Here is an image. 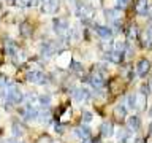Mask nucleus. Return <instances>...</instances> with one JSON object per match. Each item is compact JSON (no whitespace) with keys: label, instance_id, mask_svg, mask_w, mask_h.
I'll list each match as a JSON object with an SVG mask.
<instances>
[{"label":"nucleus","instance_id":"f257e3e1","mask_svg":"<svg viewBox=\"0 0 152 143\" xmlns=\"http://www.w3.org/2000/svg\"><path fill=\"white\" fill-rule=\"evenodd\" d=\"M73 13H75L76 18L83 19V21H89V19H92L94 14H95L94 8L90 7V5L83 3V2H79V0H76L75 5H73Z\"/></svg>","mask_w":152,"mask_h":143},{"label":"nucleus","instance_id":"f03ea898","mask_svg":"<svg viewBox=\"0 0 152 143\" xmlns=\"http://www.w3.org/2000/svg\"><path fill=\"white\" fill-rule=\"evenodd\" d=\"M5 99H7L8 105H18L24 100V94L21 92V89L14 84H8L7 92H5Z\"/></svg>","mask_w":152,"mask_h":143},{"label":"nucleus","instance_id":"7ed1b4c3","mask_svg":"<svg viewBox=\"0 0 152 143\" xmlns=\"http://www.w3.org/2000/svg\"><path fill=\"white\" fill-rule=\"evenodd\" d=\"M52 29H54V32L62 38V40H65L66 33H68V29H70V22L64 18H56L54 21H52Z\"/></svg>","mask_w":152,"mask_h":143},{"label":"nucleus","instance_id":"20e7f679","mask_svg":"<svg viewBox=\"0 0 152 143\" xmlns=\"http://www.w3.org/2000/svg\"><path fill=\"white\" fill-rule=\"evenodd\" d=\"M60 10V0H43L41 2V13L52 16Z\"/></svg>","mask_w":152,"mask_h":143},{"label":"nucleus","instance_id":"39448f33","mask_svg":"<svg viewBox=\"0 0 152 143\" xmlns=\"http://www.w3.org/2000/svg\"><path fill=\"white\" fill-rule=\"evenodd\" d=\"M26 78L27 81H30L33 84H46L48 83V76L45 72L41 70H30L26 73Z\"/></svg>","mask_w":152,"mask_h":143},{"label":"nucleus","instance_id":"423d86ee","mask_svg":"<svg viewBox=\"0 0 152 143\" xmlns=\"http://www.w3.org/2000/svg\"><path fill=\"white\" fill-rule=\"evenodd\" d=\"M104 14H106L108 21L113 24L114 27H121V22H122V11L119 8H114V10H106L104 11Z\"/></svg>","mask_w":152,"mask_h":143},{"label":"nucleus","instance_id":"0eeeda50","mask_svg":"<svg viewBox=\"0 0 152 143\" xmlns=\"http://www.w3.org/2000/svg\"><path fill=\"white\" fill-rule=\"evenodd\" d=\"M59 49H60V45H57V43L52 41V40L51 41H45L41 45V54L45 57H52Z\"/></svg>","mask_w":152,"mask_h":143},{"label":"nucleus","instance_id":"6e6552de","mask_svg":"<svg viewBox=\"0 0 152 143\" xmlns=\"http://www.w3.org/2000/svg\"><path fill=\"white\" fill-rule=\"evenodd\" d=\"M151 70V62L147 59H140L136 64V75L140 76V78H142V76H146L147 73H149Z\"/></svg>","mask_w":152,"mask_h":143},{"label":"nucleus","instance_id":"1a4fd4ad","mask_svg":"<svg viewBox=\"0 0 152 143\" xmlns=\"http://www.w3.org/2000/svg\"><path fill=\"white\" fill-rule=\"evenodd\" d=\"M104 59L113 62V64H121L124 60V52L122 51H114V49H109L104 52Z\"/></svg>","mask_w":152,"mask_h":143},{"label":"nucleus","instance_id":"9d476101","mask_svg":"<svg viewBox=\"0 0 152 143\" xmlns=\"http://www.w3.org/2000/svg\"><path fill=\"white\" fill-rule=\"evenodd\" d=\"M89 83H90V86H94L95 89H100V88H103V84H104V76L100 73V72H94V73L89 76Z\"/></svg>","mask_w":152,"mask_h":143},{"label":"nucleus","instance_id":"9b49d317","mask_svg":"<svg viewBox=\"0 0 152 143\" xmlns=\"http://www.w3.org/2000/svg\"><path fill=\"white\" fill-rule=\"evenodd\" d=\"M125 35H127V40L133 43L140 38V29L136 27V24H130L127 29H125Z\"/></svg>","mask_w":152,"mask_h":143},{"label":"nucleus","instance_id":"f8f14e48","mask_svg":"<svg viewBox=\"0 0 152 143\" xmlns=\"http://www.w3.org/2000/svg\"><path fill=\"white\" fill-rule=\"evenodd\" d=\"M95 33L102 38H111L113 37V29L106 26H95Z\"/></svg>","mask_w":152,"mask_h":143},{"label":"nucleus","instance_id":"ddd939ff","mask_svg":"<svg viewBox=\"0 0 152 143\" xmlns=\"http://www.w3.org/2000/svg\"><path fill=\"white\" fill-rule=\"evenodd\" d=\"M89 95L90 94L86 88H78V89H75V92H73V99L76 102H83V100H86L89 97Z\"/></svg>","mask_w":152,"mask_h":143},{"label":"nucleus","instance_id":"4468645a","mask_svg":"<svg viewBox=\"0 0 152 143\" xmlns=\"http://www.w3.org/2000/svg\"><path fill=\"white\" fill-rule=\"evenodd\" d=\"M141 126V121H140V118L138 116H130V118H127V127L130 129L132 132H135L138 130Z\"/></svg>","mask_w":152,"mask_h":143},{"label":"nucleus","instance_id":"2eb2a0df","mask_svg":"<svg viewBox=\"0 0 152 143\" xmlns=\"http://www.w3.org/2000/svg\"><path fill=\"white\" fill-rule=\"evenodd\" d=\"M127 116V107L122 103L116 105V108H114V118H117V121H122L124 118Z\"/></svg>","mask_w":152,"mask_h":143},{"label":"nucleus","instance_id":"dca6fc26","mask_svg":"<svg viewBox=\"0 0 152 143\" xmlns=\"http://www.w3.org/2000/svg\"><path fill=\"white\" fill-rule=\"evenodd\" d=\"M5 48H7V54L11 56V57H16L19 54V48L16 46V43H13L11 40H8L5 43Z\"/></svg>","mask_w":152,"mask_h":143},{"label":"nucleus","instance_id":"f3484780","mask_svg":"<svg viewBox=\"0 0 152 143\" xmlns=\"http://www.w3.org/2000/svg\"><path fill=\"white\" fill-rule=\"evenodd\" d=\"M75 135H78L79 138H83V140H87V138L90 137V130H89V127L78 126L75 129Z\"/></svg>","mask_w":152,"mask_h":143},{"label":"nucleus","instance_id":"a211bd4d","mask_svg":"<svg viewBox=\"0 0 152 143\" xmlns=\"http://www.w3.org/2000/svg\"><path fill=\"white\" fill-rule=\"evenodd\" d=\"M100 133H102V137H111L113 135V124L111 122H103L102 127H100Z\"/></svg>","mask_w":152,"mask_h":143},{"label":"nucleus","instance_id":"6ab92c4d","mask_svg":"<svg viewBox=\"0 0 152 143\" xmlns=\"http://www.w3.org/2000/svg\"><path fill=\"white\" fill-rule=\"evenodd\" d=\"M147 8H149V3H147V0H136V11L140 13V14L146 16Z\"/></svg>","mask_w":152,"mask_h":143},{"label":"nucleus","instance_id":"aec40b11","mask_svg":"<svg viewBox=\"0 0 152 143\" xmlns=\"http://www.w3.org/2000/svg\"><path fill=\"white\" fill-rule=\"evenodd\" d=\"M119 143H132V130H122L119 133Z\"/></svg>","mask_w":152,"mask_h":143},{"label":"nucleus","instance_id":"412c9836","mask_svg":"<svg viewBox=\"0 0 152 143\" xmlns=\"http://www.w3.org/2000/svg\"><path fill=\"white\" fill-rule=\"evenodd\" d=\"M127 107L128 108H136V95L135 94H130L127 97Z\"/></svg>","mask_w":152,"mask_h":143},{"label":"nucleus","instance_id":"4be33fe9","mask_svg":"<svg viewBox=\"0 0 152 143\" xmlns=\"http://www.w3.org/2000/svg\"><path fill=\"white\" fill-rule=\"evenodd\" d=\"M22 126H21V124H18V122H14L13 124V135L14 137H21L22 135Z\"/></svg>","mask_w":152,"mask_h":143},{"label":"nucleus","instance_id":"5701e85b","mask_svg":"<svg viewBox=\"0 0 152 143\" xmlns=\"http://www.w3.org/2000/svg\"><path fill=\"white\" fill-rule=\"evenodd\" d=\"M21 32H22V35H30L32 33L30 26H28V24H21Z\"/></svg>","mask_w":152,"mask_h":143},{"label":"nucleus","instance_id":"b1692460","mask_svg":"<svg viewBox=\"0 0 152 143\" xmlns=\"http://www.w3.org/2000/svg\"><path fill=\"white\" fill-rule=\"evenodd\" d=\"M83 121H84V122H90V121H92V113L84 111V113H83Z\"/></svg>","mask_w":152,"mask_h":143},{"label":"nucleus","instance_id":"393cba45","mask_svg":"<svg viewBox=\"0 0 152 143\" xmlns=\"http://www.w3.org/2000/svg\"><path fill=\"white\" fill-rule=\"evenodd\" d=\"M59 62H60V64H62V62H64V56H62L60 59H59ZM65 62H66V64H68V62H70V56H68V54H65Z\"/></svg>","mask_w":152,"mask_h":143},{"label":"nucleus","instance_id":"a878e982","mask_svg":"<svg viewBox=\"0 0 152 143\" xmlns=\"http://www.w3.org/2000/svg\"><path fill=\"white\" fill-rule=\"evenodd\" d=\"M135 143H144V138H142V137H138V138H135Z\"/></svg>","mask_w":152,"mask_h":143},{"label":"nucleus","instance_id":"bb28decb","mask_svg":"<svg viewBox=\"0 0 152 143\" xmlns=\"http://www.w3.org/2000/svg\"><path fill=\"white\" fill-rule=\"evenodd\" d=\"M117 2H119V5H121V7H125L128 0H117Z\"/></svg>","mask_w":152,"mask_h":143},{"label":"nucleus","instance_id":"cd10ccee","mask_svg":"<svg viewBox=\"0 0 152 143\" xmlns=\"http://www.w3.org/2000/svg\"><path fill=\"white\" fill-rule=\"evenodd\" d=\"M146 14H147V16H149V18L152 19V8H147V13H146Z\"/></svg>","mask_w":152,"mask_h":143},{"label":"nucleus","instance_id":"c85d7f7f","mask_svg":"<svg viewBox=\"0 0 152 143\" xmlns=\"http://www.w3.org/2000/svg\"><path fill=\"white\" fill-rule=\"evenodd\" d=\"M2 143H16V142H14V140H3Z\"/></svg>","mask_w":152,"mask_h":143},{"label":"nucleus","instance_id":"c756f323","mask_svg":"<svg viewBox=\"0 0 152 143\" xmlns=\"http://www.w3.org/2000/svg\"><path fill=\"white\" fill-rule=\"evenodd\" d=\"M149 116L152 118V107H151V110H149Z\"/></svg>","mask_w":152,"mask_h":143},{"label":"nucleus","instance_id":"7c9ffc66","mask_svg":"<svg viewBox=\"0 0 152 143\" xmlns=\"http://www.w3.org/2000/svg\"><path fill=\"white\" fill-rule=\"evenodd\" d=\"M149 132L152 133V122H151V126H149Z\"/></svg>","mask_w":152,"mask_h":143},{"label":"nucleus","instance_id":"2f4dec72","mask_svg":"<svg viewBox=\"0 0 152 143\" xmlns=\"http://www.w3.org/2000/svg\"><path fill=\"white\" fill-rule=\"evenodd\" d=\"M16 143H26V142H22V140H18Z\"/></svg>","mask_w":152,"mask_h":143},{"label":"nucleus","instance_id":"473e14b6","mask_svg":"<svg viewBox=\"0 0 152 143\" xmlns=\"http://www.w3.org/2000/svg\"><path fill=\"white\" fill-rule=\"evenodd\" d=\"M149 84H151V88H152V80H151V83H149Z\"/></svg>","mask_w":152,"mask_h":143},{"label":"nucleus","instance_id":"72a5a7b5","mask_svg":"<svg viewBox=\"0 0 152 143\" xmlns=\"http://www.w3.org/2000/svg\"><path fill=\"white\" fill-rule=\"evenodd\" d=\"M84 143H90V142H87V140H84Z\"/></svg>","mask_w":152,"mask_h":143},{"label":"nucleus","instance_id":"f704fd0d","mask_svg":"<svg viewBox=\"0 0 152 143\" xmlns=\"http://www.w3.org/2000/svg\"><path fill=\"white\" fill-rule=\"evenodd\" d=\"M2 2H3V0H2Z\"/></svg>","mask_w":152,"mask_h":143}]
</instances>
